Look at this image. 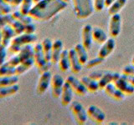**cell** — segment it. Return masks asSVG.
I'll use <instances>...</instances> for the list:
<instances>
[{"label":"cell","instance_id":"obj_13","mask_svg":"<svg viewBox=\"0 0 134 125\" xmlns=\"http://www.w3.org/2000/svg\"><path fill=\"white\" fill-rule=\"evenodd\" d=\"M82 44L87 50H90L92 46V27L91 24H86L81 32Z\"/></svg>","mask_w":134,"mask_h":125},{"label":"cell","instance_id":"obj_22","mask_svg":"<svg viewBox=\"0 0 134 125\" xmlns=\"http://www.w3.org/2000/svg\"><path fill=\"white\" fill-rule=\"evenodd\" d=\"M34 53H35V52H34V47L31 44H27L23 46L21 48L20 51L17 54H18V56L19 58L20 62L22 63L25 60L29 59V58H34Z\"/></svg>","mask_w":134,"mask_h":125},{"label":"cell","instance_id":"obj_44","mask_svg":"<svg viewBox=\"0 0 134 125\" xmlns=\"http://www.w3.org/2000/svg\"><path fill=\"white\" fill-rule=\"evenodd\" d=\"M23 0H12L10 5L12 7H19L20 6V4L22 3Z\"/></svg>","mask_w":134,"mask_h":125},{"label":"cell","instance_id":"obj_21","mask_svg":"<svg viewBox=\"0 0 134 125\" xmlns=\"http://www.w3.org/2000/svg\"><path fill=\"white\" fill-rule=\"evenodd\" d=\"M81 81L83 83V84L87 89L88 92H91V93H95L97 92L100 89L99 83L96 79L91 78L89 76H85L81 78Z\"/></svg>","mask_w":134,"mask_h":125},{"label":"cell","instance_id":"obj_45","mask_svg":"<svg viewBox=\"0 0 134 125\" xmlns=\"http://www.w3.org/2000/svg\"><path fill=\"white\" fill-rule=\"evenodd\" d=\"M115 1L116 0H105V7L109 8Z\"/></svg>","mask_w":134,"mask_h":125},{"label":"cell","instance_id":"obj_16","mask_svg":"<svg viewBox=\"0 0 134 125\" xmlns=\"http://www.w3.org/2000/svg\"><path fill=\"white\" fill-rule=\"evenodd\" d=\"M104 90L107 95H108L110 98L116 100V101H121L125 98V94L120 89H117L114 83H109L105 87Z\"/></svg>","mask_w":134,"mask_h":125},{"label":"cell","instance_id":"obj_51","mask_svg":"<svg viewBox=\"0 0 134 125\" xmlns=\"http://www.w3.org/2000/svg\"><path fill=\"white\" fill-rule=\"evenodd\" d=\"M109 124L111 125V124H117V123H109Z\"/></svg>","mask_w":134,"mask_h":125},{"label":"cell","instance_id":"obj_24","mask_svg":"<svg viewBox=\"0 0 134 125\" xmlns=\"http://www.w3.org/2000/svg\"><path fill=\"white\" fill-rule=\"evenodd\" d=\"M34 65H35V58H29V59L22 62L19 65L16 67V75L19 76V75L24 74L30 69Z\"/></svg>","mask_w":134,"mask_h":125},{"label":"cell","instance_id":"obj_46","mask_svg":"<svg viewBox=\"0 0 134 125\" xmlns=\"http://www.w3.org/2000/svg\"><path fill=\"white\" fill-rule=\"evenodd\" d=\"M4 1H5L7 3H8V4L10 5V3H11V1H12V0H4ZM10 6H11V5H10Z\"/></svg>","mask_w":134,"mask_h":125},{"label":"cell","instance_id":"obj_4","mask_svg":"<svg viewBox=\"0 0 134 125\" xmlns=\"http://www.w3.org/2000/svg\"><path fill=\"white\" fill-rule=\"evenodd\" d=\"M34 58H35V65L37 67L40 73L47 71L49 68L51 63L48 62L44 57V54L42 48V44L38 43L34 46Z\"/></svg>","mask_w":134,"mask_h":125},{"label":"cell","instance_id":"obj_47","mask_svg":"<svg viewBox=\"0 0 134 125\" xmlns=\"http://www.w3.org/2000/svg\"><path fill=\"white\" fill-rule=\"evenodd\" d=\"M2 43V33H1V30H0V43Z\"/></svg>","mask_w":134,"mask_h":125},{"label":"cell","instance_id":"obj_3","mask_svg":"<svg viewBox=\"0 0 134 125\" xmlns=\"http://www.w3.org/2000/svg\"><path fill=\"white\" fill-rule=\"evenodd\" d=\"M75 14L78 18L85 19L90 17L94 11L92 0H72Z\"/></svg>","mask_w":134,"mask_h":125},{"label":"cell","instance_id":"obj_34","mask_svg":"<svg viewBox=\"0 0 134 125\" xmlns=\"http://www.w3.org/2000/svg\"><path fill=\"white\" fill-rule=\"evenodd\" d=\"M12 12V6L7 3L4 0H0V14L1 15L10 14Z\"/></svg>","mask_w":134,"mask_h":125},{"label":"cell","instance_id":"obj_38","mask_svg":"<svg viewBox=\"0 0 134 125\" xmlns=\"http://www.w3.org/2000/svg\"><path fill=\"white\" fill-rule=\"evenodd\" d=\"M93 6L96 11H102L105 8V0H94Z\"/></svg>","mask_w":134,"mask_h":125},{"label":"cell","instance_id":"obj_39","mask_svg":"<svg viewBox=\"0 0 134 125\" xmlns=\"http://www.w3.org/2000/svg\"><path fill=\"white\" fill-rule=\"evenodd\" d=\"M7 62H8L10 65L14 66V67H17L18 65H19V64H20V63H21V62H20V59H19V56H18V54H14V55L13 56V57H11Z\"/></svg>","mask_w":134,"mask_h":125},{"label":"cell","instance_id":"obj_48","mask_svg":"<svg viewBox=\"0 0 134 125\" xmlns=\"http://www.w3.org/2000/svg\"><path fill=\"white\" fill-rule=\"evenodd\" d=\"M62 1H64V2H65V3H68L69 2H70V1H71V0H62Z\"/></svg>","mask_w":134,"mask_h":125},{"label":"cell","instance_id":"obj_5","mask_svg":"<svg viewBox=\"0 0 134 125\" xmlns=\"http://www.w3.org/2000/svg\"><path fill=\"white\" fill-rule=\"evenodd\" d=\"M70 109L72 113L76 123L80 125L85 124L87 121L88 115L86 110L84 108L82 104L78 101H73L70 103Z\"/></svg>","mask_w":134,"mask_h":125},{"label":"cell","instance_id":"obj_12","mask_svg":"<svg viewBox=\"0 0 134 125\" xmlns=\"http://www.w3.org/2000/svg\"><path fill=\"white\" fill-rule=\"evenodd\" d=\"M2 33V43L1 44L4 45L5 47H8L11 43V41L16 36V33L14 31V29L11 27L10 24H7L4 27H3L1 29Z\"/></svg>","mask_w":134,"mask_h":125},{"label":"cell","instance_id":"obj_29","mask_svg":"<svg viewBox=\"0 0 134 125\" xmlns=\"http://www.w3.org/2000/svg\"><path fill=\"white\" fill-rule=\"evenodd\" d=\"M18 75H12V76H5L0 78V88L8 87L14 84H18L19 83Z\"/></svg>","mask_w":134,"mask_h":125},{"label":"cell","instance_id":"obj_27","mask_svg":"<svg viewBox=\"0 0 134 125\" xmlns=\"http://www.w3.org/2000/svg\"><path fill=\"white\" fill-rule=\"evenodd\" d=\"M41 44H42V48H43V52H44L46 60L49 63H51L53 42L49 39H48V38H46V39H44L43 41H42Z\"/></svg>","mask_w":134,"mask_h":125},{"label":"cell","instance_id":"obj_8","mask_svg":"<svg viewBox=\"0 0 134 125\" xmlns=\"http://www.w3.org/2000/svg\"><path fill=\"white\" fill-rule=\"evenodd\" d=\"M88 118L97 124H102L106 118L105 113L96 105H91L86 109Z\"/></svg>","mask_w":134,"mask_h":125},{"label":"cell","instance_id":"obj_1","mask_svg":"<svg viewBox=\"0 0 134 125\" xmlns=\"http://www.w3.org/2000/svg\"><path fill=\"white\" fill-rule=\"evenodd\" d=\"M68 3L62 0H40L35 3L29 16L34 20L46 22L67 8Z\"/></svg>","mask_w":134,"mask_h":125},{"label":"cell","instance_id":"obj_30","mask_svg":"<svg viewBox=\"0 0 134 125\" xmlns=\"http://www.w3.org/2000/svg\"><path fill=\"white\" fill-rule=\"evenodd\" d=\"M126 3H127V0H116V1L109 7L108 14L110 15L118 14L121 8L125 6Z\"/></svg>","mask_w":134,"mask_h":125},{"label":"cell","instance_id":"obj_42","mask_svg":"<svg viewBox=\"0 0 134 125\" xmlns=\"http://www.w3.org/2000/svg\"><path fill=\"white\" fill-rule=\"evenodd\" d=\"M122 73L125 74H129V75H133L134 76V65H127L125 66L122 69Z\"/></svg>","mask_w":134,"mask_h":125},{"label":"cell","instance_id":"obj_25","mask_svg":"<svg viewBox=\"0 0 134 125\" xmlns=\"http://www.w3.org/2000/svg\"><path fill=\"white\" fill-rule=\"evenodd\" d=\"M75 51L77 54V57L79 58L80 62L81 63V64L84 65L86 64L88 62V54H87V51L88 50L84 47L82 43H78L75 46Z\"/></svg>","mask_w":134,"mask_h":125},{"label":"cell","instance_id":"obj_7","mask_svg":"<svg viewBox=\"0 0 134 125\" xmlns=\"http://www.w3.org/2000/svg\"><path fill=\"white\" fill-rule=\"evenodd\" d=\"M65 81L64 80V78H63L61 75L58 73L52 75L50 86H51V94L54 98H60L62 89L65 84Z\"/></svg>","mask_w":134,"mask_h":125},{"label":"cell","instance_id":"obj_17","mask_svg":"<svg viewBox=\"0 0 134 125\" xmlns=\"http://www.w3.org/2000/svg\"><path fill=\"white\" fill-rule=\"evenodd\" d=\"M115 47H116V43L115 40L113 39V38L108 39L103 44H102V47H100L98 52V56L102 58H107L113 52Z\"/></svg>","mask_w":134,"mask_h":125},{"label":"cell","instance_id":"obj_37","mask_svg":"<svg viewBox=\"0 0 134 125\" xmlns=\"http://www.w3.org/2000/svg\"><path fill=\"white\" fill-rule=\"evenodd\" d=\"M7 58V47L3 44H0V65L3 64L6 62Z\"/></svg>","mask_w":134,"mask_h":125},{"label":"cell","instance_id":"obj_33","mask_svg":"<svg viewBox=\"0 0 134 125\" xmlns=\"http://www.w3.org/2000/svg\"><path fill=\"white\" fill-rule=\"evenodd\" d=\"M10 25L13 28V29H14V31L15 32L16 35H20L24 33V24L21 23L20 21L14 18V20L11 22Z\"/></svg>","mask_w":134,"mask_h":125},{"label":"cell","instance_id":"obj_31","mask_svg":"<svg viewBox=\"0 0 134 125\" xmlns=\"http://www.w3.org/2000/svg\"><path fill=\"white\" fill-rule=\"evenodd\" d=\"M12 15L14 17V19L20 21V22L24 23V25L33 23V20H34L32 17H30L29 15L23 14L20 11H16V12H12Z\"/></svg>","mask_w":134,"mask_h":125},{"label":"cell","instance_id":"obj_20","mask_svg":"<svg viewBox=\"0 0 134 125\" xmlns=\"http://www.w3.org/2000/svg\"><path fill=\"white\" fill-rule=\"evenodd\" d=\"M92 39L98 44H103L106 42L108 38L107 33L99 27L92 28Z\"/></svg>","mask_w":134,"mask_h":125},{"label":"cell","instance_id":"obj_9","mask_svg":"<svg viewBox=\"0 0 134 125\" xmlns=\"http://www.w3.org/2000/svg\"><path fill=\"white\" fill-rule=\"evenodd\" d=\"M65 81L69 83L71 88H72L74 93H76L78 96L83 97V96H86L87 94L88 93L87 89L85 87V85L83 84V83L81 80H79L78 78H76L74 76H69V77H67Z\"/></svg>","mask_w":134,"mask_h":125},{"label":"cell","instance_id":"obj_18","mask_svg":"<svg viewBox=\"0 0 134 125\" xmlns=\"http://www.w3.org/2000/svg\"><path fill=\"white\" fill-rule=\"evenodd\" d=\"M64 50V44L60 39L54 40L53 42L52 46V55H51V64H58L59 59H60V54Z\"/></svg>","mask_w":134,"mask_h":125},{"label":"cell","instance_id":"obj_35","mask_svg":"<svg viewBox=\"0 0 134 125\" xmlns=\"http://www.w3.org/2000/svg\"><path fill=\"white\" fill-rule=\"evenodd\" d=\"M13 20H14V17H13L12 14L0 15V29L7 24H10Z\"/></svg>","mask_w":134,"mask_h":125},{"label":"cell","instance_id":"obj_36","mask_svg":"<svg viewBox=\"0 0 134 125\" xmlns=\"http://www.w3.org/2000/svg\"><path fill=\"white\" fill-rule=\"evenodd\" d=\"M105 58H100V57H97V58H93V59H91L88 61L86 65V68H93V67L95 66H97L100 64H102L103 61H104Z\"/></svg>","mask_w":134,"mask_h":125},{"label":"cell","instance_id":"obj_52","mask_svg":"<svg viewBox=\"0 0 134 125\" xmlns=\"http://www.w3.org/2000/svg\"><path fill=\"white\" fill-rule=\"evenodd\" d=\"M0 15H1V14H0Z\"/></svg>","mask_w":134,"mask_h":125},{"label":"cell","instance_id":"obj_14","mask_svg":"<svg viewBox=\"0 0 134 125\" xmlns=\"http://www.w3.org/2000/svg\"><path fill=\"white\" fill-rule=\"evenodd\" d=\"M69 58H70V69L74 74H77L82 69V64L80 62L74 48L69 50Z\"/></svg>","mask_w":134,"mask_h":125},{"label":"cell","instance_id":"obj_53","mask_svg":"<svg viewBox=\"0 0 134 125\" xmlns=\"http://www.w3.org/2000/svg\"><path fill=\"white\" fill-rule=\"evenodd\" d=\"M0 44H1V43H0Z\"/></svg>","mask_w":134,"mask_h":125},{"label":"cell","instance_id":"obj_26","mask_svg":"<svg viewBox=\"0 0 134 125\" xmlns=\"http://www.w3.org/2000/svg\"><path fill=\"white\" fill-rule=\"evenodd\" d=\"M19 90V86L14 84L8 87L0 88V98H5L15 95Z\"/></svg>","mask_w":134,"mask_h":125},{"label":"cell","instance_id":"obj_43","mask_svg":"<svg viewBox=\"0 0 134 125\" xmlns=\"http://www.w3.org/2000/svg\"><path fill=\"white\" fill-rule=\"evenodd\" d=\"M121 78H123L124 79H126L130 84H132V86H134V76L133 75H129V74H125V73H121Z\"/></svg>","mask_w":134,"mask_h":125},{"label":"cell","instance_id":"obj_50","mask_svg":"<svg viewBox=\"0 0 134 125\" xmlns=\"http://www.w3.org/2000/svg\"><path fill=\"white\" fill-rule=\"evenodd\" d=\"M132 64L134 65V56H133V58H132Z\"/></svg>","mask_w":134,"mask_h":125},{"label":"cell","instance_id":"obj_23","mask_svg":"<svg viewBox=\"0 0 134 125\" xmlns=\"http://www.w3.org/2000/svg\"><path fill=\"white\" fill-rule=\"evenodd\" d=\"M59 68L62 72H67L70 68V58H69V50L64 49L62 51L60 59L58 62Z\"/></svg>","mask_w":134,"mask_h":125},{"label":"cell","instance_id":"obj_15","mask_svg":"<svg viewBox=\"0 0 134 125\" xmlns=\"http://www.w3.org/2000/svg\"><path fill=\"white\" fill-rule=\"evenodd\" d=\"M120 78H121V74L118 73H113V72L106 71L105 73L102 75V77L98 80L100 89H104L105 87L107 84H109V83H111L116 82L117 79H119Z\"/></svg>","mask_w":134,"mask_h":125},{"label":"cell","instance_id":"obj_6","mask_svg":"<svg viewBox=\"0 0 134 125\" xmlns=\"http://www.w3.org/2000/svg\"><path fill=\"white\" fill-rule=\"evenodd\" d=\"M51 78H52V74L49 70L44 71V72L40 73V77L39 78V81H38V84L36 88V91L38 94L42 95L48 90L50 85V83H51Z\"/></svg>","mask_w":134,"mask_h":125},{"label":"cell","instance_id":"obj_11","mask_svg":"<svg viewBox=\"0 0 134 125\" xmlns=\"http://www.w3.org/2000/svg\"><path fill=\"white\" fill-rule=\"evenodd\" d=\"M73 93L74 91L72 89V88L65 81L64 86H63L61 95H60V103L63 106L66 107L71 103L73 98Z\"/></svg>","mask_w":134,"mask_h":125},{"label":"cell","instance_id":"obj_41","mask_svg":"<svg viewBox=\"0 0 134 125\" xmlns=\"http://www.w3.org/2000/svg\"><path fill=\"white\" fill-rule=\"evenodd\" d=\"M105 72H106V71H95V72H92L90 73L89 77L98 81L99 79L102 77V75L105 73Z\"/></svg>","mask_w":134,"mask_h":125},{"label":"cell","instance_id":"obj_2","mask_svg":"<svg viewBox=\"0 0 134 125\" xmlns=\"http://www.w3.org/2000/svg\"><path fill=\"white\" fill-rule=\"evenodd\" d=\"M37 41V36L35 33H24L20 35H16L11 41L10 45L8 46V51L12 54H17L21 48L24 45L31 44Z\"/></svg>","mask_w":134,"mask_h":125},{"label":"cell","instance_id":"obj_28","mask_svg":"<svg viewBox=\"0 0 134 125\" xmlns=\"http://www.w3.org/2000/svg\"><path fill=\"white\" fill-rule=\"evenodd\" d=\"M12 75H16V67L10 65L7 61L0 65V78Z\"/></svg>","mask_w":134,"mask_h":125},{"label":"cell","instance_id":"obj_19","mask_svg":"<svg viewBox=\"0 0 134 125\" xmlns=\"http://www.w3.org/2000/svg\"><path fill=\"white\" fill-rule=\"evenodd\" d=\"M113 83H114L117 89H120L125 95H132L134 93V86L130 84L126 79L121 78V76L119 79H117V80Z\"/></svg>","mask_w":134,"mask_h":125},{"label":"cell","instance_id":"obj_10","mask_svg":"<svg viewBox=\"0 0 134 125\" xmlns=\"http://www.w3.org/2000/svg\"><path fill=\"white\" fill-rule=\"evenodd\" d=\"M121 27V17L119 14H113L109 22V34L111 38H116L120 34Z\"/></svg>","mask_w":134,"mask_h":125},{"label":"cell","instance_id":"obj_49","mask_svg":"<svg viewBox=\"0 0 134 125\" xmlns=\"http://www.w3.org/2000/svg\"><path fill=\"white\" fill-rule=\"evenodd\" d=\"M33 1H34V3H38V2H40V0H33Z\"/></svg>","mask_w":134,"mask_h":125},{"label":"cell","instance_id":"obj_40","mask_svg":"<svg viewBox=\"0 0 134 125\" xmlns=\"http://www.w3.org/2000/svg\"><path fill=\"white\" fill-rule=\"evenodd\" d=\"M36 31V26L34 23L24 25V33H35Z\"/></svg>","mask_w":134,"mask_h":125},{"label":"cell","instance_id":"obj_32","mask_svg":"<svg viewBox=\"0 0 134 125\" xmlns=\"http://www.w3.org/2000/svg\"><path fill=\"white\" fill-rule=\"evenodd\" d=\"M34 1L33 0H23L22 3L20 4V8H19V11L22 12L23 14L25 15H29V12L31 11L32 8L34 6Z\"/></svg>","mask_w":134,"mask_h":125}]
</instances>
